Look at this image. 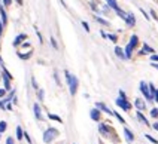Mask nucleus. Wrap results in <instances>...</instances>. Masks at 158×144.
Masks as SVG:
<instances>
[{
  "mask_svg": "<svg viewBox=\"0 0 158 144\" xmlns=\"http://www.w3.org/2000/svg\"><path fill=\"white\" fill-rule=\"evenodd\" d=\"M64 79H66V83L69 86V92H70L72 97H75L78 94V88H79V80L75 74H72L69 70H64Z\"/></svg>",
  "mask_w": 158,
  "mask_h": 144,
  "instance_id": "obj_1",
  "label": "nucleus"
},
{
  "mask_svg": "<svg viewBox=\"0 0 158 144\" xmlns=\"http://www.w3.org/2000/svg\"><path fill=\"white\" fill-rule=\"evenodd\" d=\"M58 135H60V131H58L57 128H54V126H49L48 129H45L42 140H44L45 144H51L54 140H57V138H58Z\"/></svg>",
  "mask_w": 158,
  "mask_h": 144,
  "instance_id": "obj_2",
  "label": "nucleus"
},
{
  "mask_svg": "<svg viewBox=\"0 0 158 144\" xmlns=\"http://www.w3.org/2000/svg\"><path fill=\"white\" fill-rule=\"evenodd\" d=\"M139 91H140V94L143 95V98H145L146 103H154V101H152V95H151V92H149L148 82L140 80V83H139Z\"/></svg>",
  "mask_w": 158,
  "mask_h": 144,
  "instance_id": "obj_3",
  "label": "nucleus"
},
{
  "mask_svg": "<svg viewBox=\"0 0 158 144\" xmlns=\"http://www.w3.org/2000/svg\"><path fill=\"white\" fill-rule=\"evenodd\" d=\"M115 104H116V107H119L121 110H124V111H130L133 108V104L128 101V98H118L115 99Z\"/></svg>",
  "mask_w": 158,
  "mask_h": 144,
  "instance_id": "obj_4",
  "label": "nucleus"
},
{
  "mask_svg": "<svg viewBox=\"0 0 158 144\" xmlns=\"http://www.w3.org/2000/svg\"><path fill=\"white\" fill-rule=\"evenodd\" d=\"M98 132H100V135H103V137H110L112 128L106 122H98Z\"/></svg>",
  "mask_w": 158,
  "mask_h": 144,
  "instance_id": "obj_5",
  "label": "nucleus"
},
{
  "mask_svg": "<svg viewBox=\"0 0 158 144\" xmlns=\"http://www.w3.org/2000/svg\"><path fill=\"white\" fill-rule=\"evenodd\" d=\"M27 39H28L27 33H19V34H17L15 39L12 40V46H14V48H19L24 42H27Z\"/></svg>",
  "mask_w": 158,
  "mask_h": 144,
  "instance_id": "obj_6",
  "label": "nucleus"
},
{
  "mask_svg": "<svg viewBox=\"0 0 158 144\" xmlns=\"http://www.w3.org/2000/svg\"><path fill=\"white\" fill-rule=\"evenodd\" d=\"M96 108H98L102 113H106V115H109V116H114V110L109 107L107 104H105L103 101H97L96 103V106H94Z\"/></svg>",
  "mask_w": 158,
  "mask_h": 144,
  "instance_id": "obj_7",
  "label": "nucleus"
},
{
  "mask_svg": "<svg viewBox=\"0 0 158 144\" xmlns=\"http://www.w3.org/2000/svg\"><path fill=\"white\" fill-rule=\"evenodd\" d=\"M133 106H134V108H136V110H139V111H145V110H146V107H148V103L145 101V98L137 97V98H134Z\"/></svg>",
  "mask_w": 158,
  "mask_h": 144,
  "instance_id": "obj_8",
  "label": "nucleus"
},
{
  "mask_svg": "<svg viewBox=\"0 0 158 144\" xmlns=\"http://www.w3.org/2000/svg\"><path fill=\"white\" fill-rule=\"evenodd\" d=\"M137 54L140 55V56H143V55H152V54H155V49H154L152 46H149L148 43H143L140 48V51H139Z\"/></svg>",
  "mask_w": 158,
  "mask_h": 144,
  "instance_id": "obj_9",
  "label": "nucleus"
},
{
  "mask_svg": "<svg viewBox=\"0 0 158 144\" xmlns=\"http://www.w3.org/2000/svg\"><path fill=\"white\" fill-rule=\"evenodd\" d=\"M33 113H35V117L39 120V122H42V120H44L42 107H40V104H39V103H35V104H33Z\"/></svg>",
  "mask_w": 158,
  "mask_h": 144,
  "instance_id": "obj_10",
  "label": "nucleus"
},
{
  "mask_svg": "<svg viewBox=\"0 0 158 144\" xmlns=\"http://www.w3.org/2000/svg\"><path fill=\"white\" fill-rule=\"evenodd\" d=\"M0 21H2V24L6 27L8 25V21H9V18H8V12H6V8L0 3Z\"/></svg>",
  "mask_w": 158,
  "mask_h": 144,
  "instance_id": "obj_11",
  "label": "nucleus"
},
{
  "mask_svg": "<svg viewBox=\"0 0 158 144\" xmlns=\"http://www.w3.org/2000/svg\"><path fill=\"white\" fill-rule=\"evenodd\" d=\"M89 117H91V120H94V122H100V120H102V111L96 107L91 108V110H89Z\"/></svg>",
  "mask_w": 158,
  "mask_h": 144,
  "instance_id": "obj_12",
  "label": "nucleus"
},
{
  "mask_svg": "<svg viewBox=\"0 0 158 144\" xmlns=\"http://www.w3.org/2000/svg\"><path fill=\"white\" fill-rule=\"evenodd\" d=\"M125 25L127 27H130V28H133L134 25H136V17H134V14L133 12H127V18H125Z\"/></svg>",
  "mask_w": 158,
  "mask_h": 144,
  "instance_id": "obj_13",
  "label": "nucleus"
},
{
  "mask_svg": "<svg viewBox=\"0 0 158 144\" xmlns=\"http://www.w3.org/2000/svg\"><path fill=\"white\" fill-rule=\"evenodd\" d=\"M127 45H130L133 48V51H136V49L139 48V45H140L139 36H137V34H131V36H130V40H128V43H127Z\"/></svg>",
  "mask_w": 158,
  "mask_h": 144,
  "instance_id": "obj_14",
  "label": "nucleus"
},
{
  "mask_svg": "<svg viewBox=\"0 0 158 144\" xmlns=\"http://www.w3.org/2000/svg\"><path fill=\"white\" fill-rule=\"evenodd\" d=\"M123 134H124V138H125V141L127 143H133L134 141V134H133V131L131 129H128L127 126H124V131H123Z\"/></svg>",
  "mask_w": 158,
  "mask_h": 144,
  "instance_id": "obj_15",
  "label": "nucleus"
},
{
  "mask_svg": "<svg viewBox=\"0 0 158 144\" xmlns=\"http://www.w3.org/2000/svg\"><path fill=\"white\" fill-rule=\"evenodd\" d=\"M136 119H137V120L140 122L142 125H145V126H151L149 120H148V117H146L145 115H143V111H139V110H137V111H136Z\"/></svg>",
  "mask_w": 158,
  "mask_h": 144,
  "instance_id": "obj_16",
  "label": "nucleus"
},
{
  "mask_svg": "<svg viewBox=\"0 0 158 144\" xmlns=\"http://www.w3.org/2000/svg\"><path fill=\"white\" fill-rule=\"evenodd\" d=\"M94 21H96L97 24H100L102 27H110V22L103 18L102 15H94Z\"/></svg>",
  "mask_w": 158,
  "mask_h": 144,
  "instance_id": "obj_17",
  "label": "nucleus"
},
{
  "mask_svg": "<svg viewBox=\"0 0 158 144\" xmlns=\"http://www.w3.org/2000/svg\"><path fill=\"white\" fill-rule=\"evenodd\" d=\"M114 52L115 55L119 58V60H123V61H127V58H125V52H124V48H121V46H115V49H114Z\"/></svg>",
  "mask_w": 158,
  "mask_h": 144,
  "instance_id": "obj_18",
  "label": "nucleus"
},
{
  "mask_svg": "<svg viewBox=\"0 0 158 144\" xmlns=\"http://www.w3.org/2000/svg\"><path fill=\"white\" fill-rule=\"evenodd\" d=\"M17 55H18V58H19V60H23V61H27V60H30V58L33 56V49H30V51H28L27 54L21 52V51H18Z\"/></svg>",
  "mask_w": 158,
  "mask_h": 144,
  "instance_id": "obj_19",
  "label": "nucleus"
},
{
  "mask_svg": "<svg viewBox=\"0 0 158 144\" xmlns=\"http://www.w3.org/2000/svg\"><path fill=\"white\" fill-rule=\"evenodd\" d=\"M88 5H89L91 10H93L96 15H100V14H102V10H100V8H98V2H96V0H91V2H88Z\"/></svg>",
  "mask_w": 158,
  "mask_h": 144,
  "instance_id": "obj_20",
  "label": "nucleus"
},
{
  "mask_svg": "<svg viewBox=\"0 0 158 144\" xmlns=\"http://www.w3.org/2000/svg\"><path fill=\"white\" fill-rule=\"evenodd\" d=\"M105 2H106V5L114 10V12H116V10L119 9V5H118V2H116V0H105Z\"/></svg>",
  "mask_w": 158,
  "mask_h": 144,
  "instance_id": "obj_21",
  "label": "nucleus"
},
{
  "mask_svg": "<svg viewBox=\"0 0 158 144\" xmlns=\"http://www.w3.org/2000/svg\"><path fill=\"white\" fill-rule=\"evenodd\" d=\"M124 52H125V58H127V61L133 58V52H134V51H133V48L130 45H125V48H124Z\"/></svg>",
  "mask_w": 158,
  "mask_h": 144,
  "instance_id": "obj_22",
  "label": "nucleus"
},
{
  "mask_svg": "<svg viewBox=\"0 0 158 144\" xmlns=\"http://www.w3.org/2000/svg\"><path fill=\"white\" fill-rule=\"evenodd\" d=\"M15 138H17L18 141H21V140L24 138V129H23L21 126H17V128H15Z\"/></svg>",
  "mask_w": 158,
  "mask_h": 144,
  "instance_id": "obj_23",
  "label": "nucleus"
},
{
  "mask_svg": "<svg viewBox=\"0 0 158 144\" xmlns=\"http://www.w3.org/2000/svg\"><path fill=\"white\" fill-rule=\"evenodd\" d=\"M36 95H37V101H39V103H44L45 101V91L44 89L39 88V89L36 91Z\"/></svg>",
  "mask_w": 158,
  "mask_h": 144,
  "instance_id": "obj_24",
  "label": "nucleus"
},
{
  "mask_svg": "<svg viewBox=\"0 0 158 144\" xmlns=\"http://www.w3.org/2000/svg\"><path fill=\"white\" fill-rule=\"evenodd\" d=\"M48 119L49 120H54V122H58V123H63V119L58 115H54V113H48Z\"/></svg>",
  "mask_w": 158,
  "mask_h": 144,
  "instance_id": "obj_25",
  "label": "nucleus"
},
{
  "mask_svg": "<svg viewBox=\"0 0 158 144\" xmlns=\"http://www.w3.org/2000/svg\"><path fill=\"white\" fill-rule=\"evenodd\" d=\"M2 76H5V77H8V79H10V80H14V76L9 73V70L5 67V65L2 67Z\"/></svg>",
  "mask_w": 158,
  "mask_h": 144,
  "instance_id": "obj_26",
  "label": "nucleus"
},
{
  "mask_svg": "<svg viewBox=\"0 0 158 144\" xmlns=\"http://www.w3.org/2000/svg\"><path fill=\"white\" fill-rule=\"evenodd\" d=\"M115 14H116V15H118L119 18L123 19V21H125V18H127V12H125V10H123V9H121V8H119V9L116 10Z\"/></svg>",
  "mask_w": 158,
  "mask_h": 144,
  "instance_id": "obj_27",
  "label": "nucleus"
},
{
  "mask_svg": "<svg viewBox=\"0 0 158 144\" xmlns=\"http://www.w3.org/2000/svg\"><path fill=\"white\" fill-rule=\"evenodd\" d=\"M49 42H51V46H52V49H55V51H58V42H57V39L54 36L49 37Z\"/></svg>",
  "mask_w": 158,
  "mask_h": 144,
  "instance_id": "obj_28",
  "label": "nucleus"
},
{
  "mask_svg": "<svg viewBox=\"0 0 158 144\" xmlns=\"http://www.w3.org/2000/svg\"><path fill=\"white\" fill-rule=\"evenodd\" d=\"M149 116L152 119H158V107H154L149 110Z\"/></svg>",
  "mask_w": 158,
  "mask_h": 144,
  "instance_id": "obj_29",
  "label": "nucleus"
},
{
  "mask_svg": "<svg viewBox=\"0 0 158 144\" xmlns=\"http://www.w3.org/2000/svg\"><path fill=\"white\" fill-rule=\"evenodd\" d=\"M107 40H110L112 43L116 45V43H118V36H116V34H112V33H109V34H107Z\"/></svg>",
  "mask_w": 158,
  "mask_h": 144,
  "instance_id": "obj_30",
  "label": "nucleus"
},
{
  "mask_svg": "<svg viewBox=\"0 0 158 144\" xmlns=\"http://www.w3.org/2000/svg\"><path fill=\"white\" fill-rule=\"evenodd\" d=\"M54 80H55V83L58 85V86H61V80H60V76H58V70H54Z\"/></svg>",
  "mask_w": 158,
  "mask_h": 144,
  "instance_id": "obj_31",
  "label": "nucleus"
},
{
  "mask_svg": "<svg viewBox=\"0 0 158 144\" xmlns=\"http://www.w3.org/2000/svg\"><path fill=\"white\" fill-rule=\"evenodd\" d=\"M114 116L116 117V119H118V122H119L121 125H125V119H124V117L121 116V115H119L118 111H114Z\"/></svg>",
  "mask_w": 158,
  "mask_h": 144,
  "instance_id": "obj_32",
  "label": "nucleus"
},
{
  "mask_svg": "<svg viewBox=\"0 0 158 144\" xmlns=\"http://www.w3.org/2000/svg\"><path fill=\"white\" fill-rule=\"evenodd\" d=\"M8 128V122L6 120H0V134H3Z\"/></svg>",
  "mask_w": 158,
  "mask_h": 144,
  "instance_id": "obj_33",
  "label": "nucleus"
},
{
  "mask_svg": "<svg viewBox=\"0 0 158 144\" xmlns=\"http://www.w3.org/2000/svg\"><path fill=\"white\" fill-rule=\"evenodd\" d=\"M100 10H102V14H103V15H109V14H110V10H112V9H110V8H109V6H107V5L105 3V5L102 6V9H100Z\"/></svg>",
  "mask_w": 158,
  "mask_h": 144,
  "instance_id": "obj_34",
  "label": "nucleus"
},
{
  "mask_svg": "<svg viewBox=\"0 0 158 144\" xmlns=\"http://www.w3.org/2000/svg\"><path fill=\"white\" fill-rule=\"evenodd\" d=\"M35 30H36V36H37V39H39V43L40 45H44V37H42V33L39 31V28L35 25Z\"/></svg>",
  "mask_w": 158,
  "mask_h": 144,
  "instance_id": "obj_35",
  "label": "nucleus"
},
{
  "mask_svg": "<svg viewBox=\"0 0 158 144\" xmlns=\"http://www.w3.org/2000/svg\"><path fill=\"white\" fill-rule=\"evenodd\" d=\"M81 25H82V28L85 30V33H89V31H91V28H89V24H88L87 21H81Z\"/></svg>",
  "mask_w": 158,
  "mask_h": 144,
  "instance_id": "obj_36",
  "label": "nucleus"
},
{
  "mask_svg": "<svg viewBox=\"0 0 158 144\" xmlns=\"http://www.w3.org/2000/svg\"><path fill=\"white\" fill-rule=\"evenodd\" d=\"M0 3H2V5H3L5 8H10V6L14 5V0H2Z\"/></svg>",
  "mask_w": 158,
  "mask_h": 144,
  "instance_id": "obj_37",
  "label": "nucleus"
},
{
  "mask_svg": "<svg viewBox=\"0 0 158 144\" xmlns=\"http://www.w3.org/2000/svg\"><path fill=\"white\" fill-rule=\"evenodd\" d=\"M139 10H140V12H142V15L145 17V19H146V21H151V17H149V14H148L146 10L143 9V8H139Z\"/></svg>",
  "mask_w": 158,
  "mask_h": 144,
  "instance_id": "obj_38",
  "label": "nucleus"
},
{
  "mask_svg": "<svg viewBox=\"0 0 158 144\" xmlns=\"http://www.w3.org/2000/svg\"><path fill=\"white\" fill-rule=\"evenodd\" d=\"M149 85V92H151V95H152V98H154V94H155V91H157V88H155V85L154 83H148ZM154 101V99H152Z\"/></svg>",
  "mask_w": 158,
  "mask_h": 144,
  "instance_id": "obj_39",
  "label": "nucleus"
},
{
  "mask_svg": "<svg viewBox=\"0 0 158 144\" xmlns=\"http://www.w3.org/2000/svg\"><path fill=\"white\" fill-rule=\"evenodd\" d=\"M149 17L151 18H154L155 21H158V14L155 12V9H149Z\"/></svg>",
  "mask_w": 158,
  "mask_h": 144,
  "instance_id": "obj_40",
  "label": "nucleus"
},
{
  "mask_svg": "<svg viewBox=\"0 0 158 144\" xmlns=\"http://www.w3.org/2000/svg\"><path fill=\"white\" fill-rule=\"evenodd\" d=\"M145 138H146V140H149L151 143H154V144H158V140H157V138H154V137H151L149 134H145Z\"/></svg>",
  "mask_w": 158,
  "mask_h": 144,
  "instance_id": "obj_41",
  "label": "nucleus"
},
{
  "mask_svg": "<svg viewBox=\"0 0 158 144\" xmlns=\"http://www.w3.org/2000/svg\"><path fill=\"white\" fill-rule=\"evenodd\" d=\"M31 86H33V89L35 91H37L39 89V85H37V82H36V79L31 76Z\"/></svg>",
  "mask_w": 158,
  "mask_h": 144,
  "instance_id": "obj_42",
  "label": "nucleus"
},
{
  "mask_svg": "<svg viewBox=\"0 0 158 144\" xmlns=\"http://www.w3.org/2000/svg\"><path fill=\"white\" fill-rule=\"evenodd\" d=\"M149 60H151V63H158V54L149 55Z\"/></svg>",
  "mask_w": 158,
  "mask_h": 144,
  "instance_id": "obj_43",
  "label": "nucleus"
},
{
  "mask_svg": "<svg viewBox=\"0 0 158 144\" xmlns=\"http://www.w3.org/2000/svg\"><path fill=\"white\" fill-rule=\"evenodd\" d=\"M6 95H8V91L5 89V88H0V99H2V98H5Z\"/></svg>",
  "mask_w": 158,
  "mask_h": 144,
  "instance_id": "obj_44",
  "label": "nucleus"
},
{
  "mask_svg": "<svg viewBox=\"0 0 158 144\" xmlns=\"http://www.w3.org/2000/svg\"><path fill=\"white\" fill-rule=\"evenodd\" d=\"M118 97H119V98H127V94H125V91H123V89L118 91Z\"/></svg>",
  "mask_w": 158,
  "mask_h": 144,
  "instance_id": "obj_45",
  "label": "nucleus"
},
{
  "mask_svg": "<svg viewBox=\"0 0 158 144\" xmlns=\"http://www.w3.org/2000/svg\"><path fill=\"white\" fill-rule=\"evenodd\" d=\"M24 138H26V141L28 144H31V138H30V135H28V132H27V131H24Z\"/></svg>",
  "mask_w": 158,
  "mask_h": 144,
  "instance_id": "obj_46",
  "label": "nucleus"
},
{
  "mask_svg": "<svg viewBox=\"0 0 158 144\" xmlns=\"http://www.w3.org/2000/svg\"><path fill=\"white\" fill-rule=\"evenodd\" d=\"M6 144H15V140H14V137H8V138H6Z\"/></svg>",
  "mask_w": 158,
  "mask_h": 144,
  "instance_id": "obj_47",
  "label": "nucleus"
},
{
  "mask_svg": "<svg viewBox=\"0 0 158 144\" xmlns=\"http://www.w3.org/2000/svg\"><path fill=\"white\" fill-rule=\"evenodd\" d=\"M152 99H154V103H157V104H158V88H157V91H155V94H154V98H152Z\"/></svg>",
  "mask_w": 158,
  "mask_h": 144,
  "instance_id": "obj_48",
  "label": "nucleus"
},
{
  "mask_svg": "<svg viewBox=\"0 0 158 144\" xmlns=\"http://www.w3.org/2000/svg\"><path fill=\"white\" fill-rule=\"evenodd\" d=\"M5 110H8V111H10V110H12V103H8V104L5 106Z\"/></svg>",
  "mask_w": 158,
  "mask_h": 144,
  "instance_id": "obj_49",
  "label": "nucleus"
},
{
  "mask_svg": "<svg viewBox=\"0 0 158 144\" xmlns=\"http://www.w3.org/2000/svg\"><path fill=\"white\" fill-rule=\"evenodd\" d=\"M100 36L103 37V39H107V33H106V31H103V30H100Z\"/></svg>",
  "mask_w": 158,
  "mask_h": 144,
  "instance_id": "obj_50",
  "label": "nucleus"
},
{
  "mask_svg": "<svg viewBox=\"0 0 158 144\" xmlns=\"http://www.w3.org/2000/svg\"><path fill=\"white\" fill-rule=\"evenodd\" d=\"M3 28H5V25H3L2 21H0V39H2V36H3Z\"/></svg>",
  "mask_w": 158,
  "mask_h": 144,
  "instance_id": "obj_51",
  "label": "nucleus"
},
{
  "mask_svg": "<svg viewBox=\"0 0 158 144\" xmlns=\"http://www.w3.org/2000/svg\"><path fill=\"white\" fill-rule=\"evenodd\" d=\"M14 2L17 3L18 6H23V5H24V0H14Z\"/></svg>",
  "mask_w": 158,
  "mask_h": 144,
  "instance_id": "obj_52",
  "label": "nucleus"
},
{
  "mask_svg": "<svg viewBox=\"0 0 158 144\" xmlns=\"http://www.w3.org/2000/svg\"><path fill=\"white\" fill-rule=\"evenodd\" d=\"M152 128H154V129H155V131H158V122H155V123H152Z\"/></svg>",
  "mask_w": 158,
  "mask_h": 144,
  "instance_id": "obj_53",
  "label": "nucleus"
},
{
  "mask_svg": "<svg viewBox=\"0 0 158 144\" xmlns=\"http://www.w3.org/2000/svg\"><path fill=\"white\" fill-rule=\"evenodd\" d=\"M151 65H152L154 68H157V72H158V63H151Z\"/></svg>",
  "mask_w": 158,
  "mask_h": 144,
  "instance_id": "obj_54",
  "label": "nucleus"
},
{
  "mask_svg": "<svg viewBox=\"0 0 158 144\" xmlns=\"http://www.w3.org/2000/svg\"><path fill=\"white\" fill-rule=\"evenodd\" d=\"M5 65V63H3V58H2V55H0V67H3Z\"/></svg>",
  "mask_w": 158,
  "mask_h": 144,
  "instance_id": "obj_55",
  "label": "nucleus"
},
{
  "mask_svg": "<svg viewBox=\"0 0 158 144\" xmlns=\"http://www.w3.org/2000/svg\"><path fill=\"white\" fill-rule=\"evenodd\" d=\"M0 80H2V74H0Z\"/></svg>",
  "mask_w": 158,
  "mask_h": 144,
  "instance_id": "obj_56",
  "label": "nucleus"
},
{
  "mask_svg": "<svg viewBox=\"0 0 158 144\" xmlns=\"http://www.w3.org/2000/svg\"><path fill=\"white\" fill-rule=\"evenodd\" d=\"M0 2H2V0H0Z\"/></svg>",
  "mask_w": 158,
  "mask_h": 144,
  "instance_id": "obj_57",
  "label": "nucleus"
}]
</instances>
